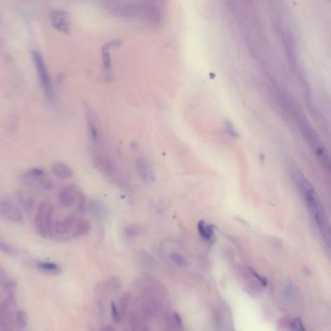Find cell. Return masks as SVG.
<instances>
[{"mask_svg":"<svg viewBox=\"0 0 331 331\" xmlns=\"http://www.w3.org/2000/svg\"><path fill=\"white\" fill-rule=\"evenodd\" d=\"M31 57L33 60L34 66L36 68V72L41 84V87L47 96V98L52 99L54 97V88L52 79L46 65V62L42 56V54L37 50L31 51Z\"/></svg>","mask_w":331,"mask_h":331,"instance_id":"cell-3","label":"cell"},{"mask_svg":"<svg viewBox=\"0 0 331 331\" xmlns=\"http://www.w3.org/2000/svg\"><path fill=\"white\" fill-rule=\"evenodd\" d=\"M16 198L18 199L20 205L22 207V209L26 213H30L33 210L34 200L31 198V196L23 191H18L16 193Z\"/></svg>","mask_w":331,"mask_h":331,"instance_id":"cell-12","label":"cell"},{"mask_svg":"<svg viewBox=\"0 0 331 331\" xmlns=\"http://www.w3.org/2000/svg\"><path fill=\"white\" fill-rule=\"evenodd\" d=\"M0 216L12 222H22L23 215L22 210L11 199H3L0 200Z\"/></svg>","mask_w":331,"mask_h":331,"instance_id":"cell-7","label":"cell"},{"mask_svg":"<svg viewBox=\"0 0 331 331\" xmlns=\"http://www.w3.org/2000/svg\"><path fill=\"white\" fill-rule=\"evenodd\" d=\"M37 267L41 271H43L45 273H49V274H58V273L61 272V268H60L59 265H56L54 263H50V262L38 263Z\"/></svg>","mask_w":331,"mask_h":331,"instance_id":"cell-15","label":"cell"},{"mask_svg":"<svg viewBox=\"0 0 331 331\" xmlns=\"http://www.w3.org/2000/svg\"><path fill=\"white\" fill-rule=\"evenodd\" d=\"M85 111H86V122H87L89 138L95 146H98L101 143V134L98 128L96 118L94 116L93 111L88 105L86 106Z\"/></svg>","mask_w":331,"mask_h":331,"instance_id":"cell-9","label":"cell"},{"mask_svg":"<svg viewBox=\"0 0 331 331\" xmlns=\"http://www.w3.org/2000/svg\"><path fill=\"white\" fill-rule=\"evenodd\" d=\"M54 206L48 202H42L35 214V228L37 233L42 238H47L49 234H51V230L54 224Z\"/></svg>","mask_w":331,"mask_h":331,"instance_id":"cell-2","label":"cell"},{"mask_svg":"<svg viewBox=\"0 0 331 331\" xmlns=\"http://www.w3.org/2000/svg\"><path fill=\"white\" fill-rule=\"evenodd\" d=\"M111 311H112V317L115 323H120L121 321V313L118 309V307L116 306L115 303L111 304Z\"/></svg>","mask_w":331,"mask_h":331,"instance_id":"cell-20","label":"cell"},{"mask_svg":"<svg viewBox=\"0 0 331 331\" xmlns=\"http://www.w3.org/2000/svg\"><path fill=\"white\" fill-rule=\"evenodd\" d=\"M90 208H91V211H92L93 215H95V216H97V217H102V216L104 215V213H105L102 204L99 203V202H97V201H93V202L91 203Z\"/></svg>","mask_w":331,"mask_h":331,"instance_id":"cell-18","label":"cell"},{"mask_svg":"<svg viewBox=\"0 0 331 331\" xmlns=\"http://www.w3.org/2000/svg\"><path fill=\"white\" fill-rule=\"evenodd\" d=\"M27 316L26 314L22 311V310H18L15 312V323L17 324V326L20 329H24L27 326Z\"/></svg>","mask_w":331,"mask_h":331,"instance_id":"cell-17","label":"cell"},{"mask_svg":"<svg viewBox=\"0 0 331 331\" xmlns=\"http://www.w3.org/2000/svg\"><path fill=\"white\" fill-rule=\"evenodd\" d=\"M22 179L26 184L38 187L45 191H52L54 189V184L47 176L45 170L41 168L28 169L23 173Z\"/></svg>","mask_w":331,"mask_h":331,"instance_id":"cell-5","label":"cell"},{"mask_svg":"<svg viewBox=\"0 0 331 331\" xmlns=\"http://www.w3.org/2000/svg\"><path fill=\"white\" fill-rule=\"evenodd\" d=\"M291 177L293 178L292 180L297 186V189L304 199L305 204L309 209L320 231L322 232L323 236L327 239L329 243L330 242L329 221L315 189L299 170L295 169L291 170Z\"/></svg>","mask_w":331,"mask_h":331,"instance_id":"cell-1","label":"cell"},{"mask_svg":"<svg viewBox=\"0 0 331 331\" xmlns=\"http://www.w3.org/2000/svg\"><path fill=\"white\" fill-rule=\"evenodd\" d=\"M92 158L94 166L98 169V171L101 174H103L109 180L112 181L119 180V174L114 163L104 153L100 151H95L92 154Z\"/></svg>","mask_w":331,"mask_h":331,"instance_id":"cell-6","label":"cell"},{"mask_svg":"<svg viewBox=\"0 0 331 331\" xmlns=\"http://www.w3.org/2000/svg\"><path fill=\"white\" fill-rule=\"evenodd\" d=\"M199 231L200 235L205 239V240H212L214 237V231L211 228V226H209L208 224H206L204 221H200L199 223Z\"/></svg>","mask_w":331,"mask_h":331,"instance_id":"cell-16","label":"cell"},{"mask_svg":"<svg viewBox=\"0 0 331 331\" xmlns=\"http://www.w3.org/2000/svg\"><path fill=\"white\" fill-rule=\"evenodd\" d=\"M0 251H2L3 253H5L7 255H15L16 254V250L11 245H9L5 241H3L2 239H0Z\"/></svg>","mask_w":331,"mask_h":331,"instance_id":"cell-19","label":"cell"},{"mask_svg":"<svg viewBox=\"0 0 331 331\" xmlns=\"http://www.w3.org/2000/svg\"><path fill=\"white\" fill-rule=\"evenodd\" d=\"M292 328H293V331H306L305 328L303 327L301 321L299 319H296L293 321L292 323Z\"/></svg>","mask_w":331,"mask_h":331,"instance_id":"cell-21","label":"cell"},{"mask_svg":"<svg viewBox=\"0 0 331 331\" xmlns=\"http://www.w3.org/2000/svg\"><path fill=\"white\" fill-rule=\"evenodd\" d=\"M50 21L54 28L63 33H69L71 30L70 15L65 10H53L50 12Z\"/></svg>","mask_w":331,"mask_h":331,"instance_id":"cell-8","label":"cell"},{"mask_svg":"<svg viewBox=\"0 0 331 331\" xmlns=\"http://www.w3.org/2000/svg\"><path fill=\"white\" fill-rule=\"evenodd\" d=\"M110 48H111L110 43H107L102 47V64H103V67L106 71H110L111 68H112Z\"/></svg>","mask_w":331,"mask_h":331,"instance_id":"cell-14","label":"cell"},{"mask_svg":"<svg viewBox=\"0 0 331 331\" xmlns=\"http://www.w3.org/2000/svg\"><path fill=\"white\" fill-rule=\"evenodd\" d=\"M91 229V224L89 222V221L86 220V219H80L78 218L74 228L72 230V235L76 238L78 237H84L86 235H88Z\"/></svg>","mask_w":331,"mask_h":331,"instance_id":"cell-10","label":"cell"},{"mask_svg":"<svg viewBox=\"0 0 331 331\" xmlns=\"http://www.w3.org/2000/svg\"><path fill=\"white\" fill-rule=\"evenodd\" d=\"M0 286L8 291L14 290L17 287L15 281L9 277V275L2 266H0Z\"/></svg>","mask_w":331,"mask_h":331,"instance_id":"cell-13","label":"cell"},{"mask_svg":"<svg viewBox=\"0 0 331 331\" xmlns=\"http://www.w3.org/2000/svg\"><path fill=\"white\" fill-rule=\"evenodd\" d=\"M52 171L57 177L61 179H68L73 176L72 168L69 165H67L66 162H63V161L55 162L52 165Z\"/></svg>","mask_w":331,"mask_h":331,"instance_id":"cell-11","label":"cell"},{"mask_svg":"<svg viewBox=\"0 0 331 331\" xmlns=\"http://www.w3.org/2000/svg\"><path fill=\"white\" fill-rule=\"evenodd\" d=\"M100 331H114V330H113V328L112 327H110V326H108V327H105V328H103L102 330Z\"/></svg>","mask_w":331,"mask_h":331,"instance_id":"cell-22","label":"cell"},{"mask_svg":"<svg viewBox=\"0 0 331 331\" xmlns=\"http://www.w3.org/2000/svg\"><path fill=\"white\" fill-rule=\"evenodd\" d=\"M59 202L63 207L66 208L76 205L79 213H83L86 209V200L84 196L74 186H67L60 191Z\"/></svg>","mask_w":331,"mask_h":331,"instance_id":"cell-4","label":"cell"}]
</instances>
